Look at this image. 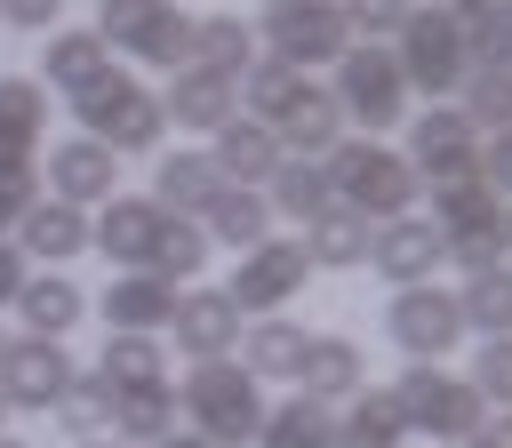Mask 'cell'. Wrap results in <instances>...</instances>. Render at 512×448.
I'll use <instances>...</instances> for the list:
<instances>
[{
	"label": "cell",
	"mask_w": 512,
	"mask_h": 448,
	"mask_svg": "<svg viewBox=\"0 0 512 448\" xmlns=\"http://www.w3.org/2000/svg\"><path fill=\"white\" fill-rule=\"evenodd\" d=\"M88 248L112 264V272H152L168 288H192L208 272V232L192 216H168L152 192H112L96 216H88Z\"/></svg>",
	"instance_id": "cell-1"
},
{
	"label": "cell",
	"mask_w": 512,
	"mask_h": 448,
	"mask_svg": "<svg viewBox=\"0 0 512 448\" xmlns=\"http://www.w3.org/2000/svg\"><path fill=\"white\" fill-rule=\"evenodd\" d=\"M264 384L240 368V360H184V384H176V432H200L216 448H248L256 424H264Z\"/></svg>",
	"instance_id": "cell-2"
},
{
	"label": "cell",
	"mask_w": 512,
	"mask_h": 448,
	"mask_svg": "<svg viewBox=\"0 0 512 448\" xmlns=\"http://www.w3.org/2000/svg\"><path fill=\"white\" fill-rule=\"evenodd\" d=\"M320 168H328V184H336V208H352V216H368V224H392V216H416V200H424V176L400 160V144H384V136H344L336 152H320Z\"/></svg>",
	"instance_id": "cell-3"
},
{
	"label": "cell",
	"mask_w": 512,
	"mask_h": 448,
	"mask_svg": "<svg viewBox=\"0 0 512 448\" xmlns=\"http://www.w3.org/2000/svg\"><path fill=\"white\" fill-rule=\"evenodd\" d=\"M64 112L80 120V136H96V144H104V152H120V160H152V152L168 144L160 88H152V80H136V72H120V64H112L96 88H80Z\"/></svg>",
	"instance_id": "cell-4"
},
{
	"label": "cell",
	"mask_w": 512,
	"mask_h": 448,
	"mask_svg": "<svg viewBox=\"0 0 512 448\" xmlns=\"http://www.w3.org/2000/svg\"><path fill=\"white\" fill-rule=\"evenodd\" d=\"M328 104L344 112V136H384L416 112L408 80H400V56L392 40H352L336 64H328Z\"/></svg>",
	"instance_id": "cell-5"
},
{
	"label": "cell",
	"mask_w": 512,
	"mask_h": 448,
	"mask_svg": "<svg viewBox=\"0 0 512 448\" xmlns=\"http://www.w3.org/2000/svg\"><path fill=\"white\" fill-rule=\"evenodd\" d=\"M392 56H400L408 96H424V104H456V88L472 72V40H464V24L440 0H416L408 8V24L392 32Z\"/></svg>",
	"instance_id": "cell-6"
},
{
	"label": "cell",
	"mask_w": 512,
	"mask_h": 448,
	"mask_svg": "<svg viewBox=\"0 0 512 448\" xmlns=\"http://www.w3.org/2000/svg\"><path fill=\"white\" fill-rule=\"evenodd\" d=\"M392 408H400L408 440H432V448H456V440H472V432L496 416V408H488L464 376H448L440 360H408L400 384H392Z\"/></svg>",
	"instance_id": "cell-7"
},
{
	"label": "cell",
	"mask_w": 512,
	"mask_h": 448,
	"mask_svg": "<svg viewBox=\"0 0 512 448\" xmlns=\"http://www.w3.org/2000/svg\"><path fill=\"white\" fill-rule=\"evenodd\" d=\"M248 32H256V56L288 64V72H304V80L352 48V32H344L336 0H272V8L248 24Z\"/></svg>",
	"instance_id": "cell-8"
},
{
	"label": "cell",
	"mask_w": 512,
	"mask_h": 448,
	"mask_svg": "<svg viewBox=\"0 0 512 448\" xmlns=\"http://www.w3.org/2000/svg\"><path fill=\"white\" fill-rule=\"evenodd\" d=\"M88 32L104 48H120L128 64H144V72H176L192 16H184V0H96V24Z\"/></svg>",
	"instance_id": "cell-9"
},
{
	"label": "cell",
	"mask_w": 512,
	"mask_h": 448,
	"mask_svg": "<svg viewBox=\"0 0 512 448\" xmlns=\"http://www.w3.org/2000/svg\"><path fill=\"white\" fill-rule=\"evenodd\" d=\"M384 344L400 360H448L464 344V320H456V288L440 280H416V288H392L384 296Z\"/></svg>",
	"instance_id": "cell-10"
},
{
	"label": "cell",
	"mask_w": 512,
	"mask_h": 448,
	"mask_svg": "<svg viewBox=\"0 0 512 448\" xmlns=\"http://www.w3.org/2000/svg\"><path fill=\"white\" fill-rule=\"evenodd\" d=\"M304 280H312V256H304V240L296 232H272V240H256L240 264H232V280H224V296L240 304V320L256 312H288V296H304Z\"/></svg>",
	"instance_id": "cell-11"
},
{
	"label": "cell",
	"mask_w": 512,
	"mask_h": 448,
	"mask_svg": "<svg viewBox=\"0 0 512 448\" xmlns=\"http://www.w3.org/2000/svg\"><path fill=\"white\" fill-rule=\"evenodd\" d=\"M400 128H408L400 160H408L424 184H456V176H480V128H472L456 104H424V112H408Z\"/></svg>",
	"instance_id": "cell-12"
},
{
	"label": "cell",
	"mask_w": 512,
	"mask_h": 448,
	"mask_svg": "<svg viewBox=\"0 0 512 448\" xmlns=\"http://www.w3.org/2000/svg\"><path fill=\"white\" fill-rule=\"evenodd\" d=\"M40 176H48V200H64V208H104L112 192H120V152H104L96 136H56L48 152H40Z\"/></svg>",
	"instance_id": "cell-13"
},
{
	"label": "cell",
	"mask_w": 512,
	"mask_h": 448,
	"mask_svg": "<svg viewBox=\"0 0 512 448\" xmlns=\"http://www.w3.org/2000/svg\"><path fill=\"white\" fill-rule=\"evenodd\" d=\"M240 304L224 296V288H208V280H192V288H176V312H168V344L184 352V360H232L240 352Z\"/></svg>",
	"instance_id": "cell-14"
},
{
	"label": "cell",
	"mask_w": 512,
	"mask_h": 448,
	"mask_svg": "<svg viewBox=\"0 0 512 448\" xmlns=\"http://www.w3.org/2000/svg\"><path fill=\"white\" fill-rule=\"evenodd\" d=\"M80 360L48 336H8L0 344V408H56L72 392Z\"/></svg>",
	"instance_id": "cell-15"
},
{
	"label": "cell",
	"mask_w": 512,
	"mask_h": 448,
	"mask_svg": "<svg viewBox=\"0 0 512 448\" xmlns=\"http://www.w3.org/2000/svg\"><path fill=\"white\" fill-rule=\"evenodd\" d=\"M432 192V208H424V224L456 248V240H504V192L488 184V176H456V184H424Z\"/></svg>",
	"instance_id": "cell-16"
},
{
	"label": "cell",
	"mask_w": 512,
	"mask_h": 448,
	"mask_svg": "<svg viewBox=\"0 0 512 448\" xmlns=\"http://www.w3.org/2000/svg\"><path fill=\"white\" fill-rule=\"evenodd\" d=\"M440 256H448V240H440L424 216H392V224H376V232H368V264H376V280H384V288L440 280Z\"/></svg>",
	"instance_id": "cell-17"
},
{
	"label": "cell",
	"mask_w": 512,
	"mask_h": 448,
	"mask_svg": "<svg viewBox=\"0 0 512 448\" xmlns=\"http://www.w3.org/2000/svg\"><path fill=\"white\" fill-rule=\"evenodd\" d=\"M160 112H168V128H184V136H216L224 120H240V80L176 64L168 88H160Z\"/></svg>",
	"instance_id": "cell-18"
},
{
	"label": "cell",
	"mask_w": 512,
	"mask_h": 448,
	"mask_svg": "<svg viewBox=\"0 0 512 448\" xmlns=\"http://www.w3.org/2000/svg\"><path fill=\"white\" fill-rule=\"evenodd\" d=\"M48 152V88L32 72H0V168H40Z\"/></svg>",
	"instance_id": "cell-19"
},
{
	"label": "cell",
	"mask_w": 512,
	"mask_h": 448,
	"mask_svg": "<svg viewBox=\"0 0 512 448\" xmlns=\"http://www.w3.org/2000/svg\"><path fill=\"white\" fill-rule=\"evenodd\" d=\"M8 240L24 248V264H40V272H64L72 256H88V208H64V200H48V192H40Z\"/></svg>",
	"instance_id": "cell-20"
},
{
	"label": "cell",
	"mask_w": 512,
	"mask_h": 448,
	"mask_svg": "<svg viewBox=\"0 0 512 448\" xmlns=\"http://www.w3.org/2000/svg\"><path fill=\"white\" fill-rule=\"evenodd\" d=\"M88 312H96L112 336H160L168 312H176V288L152 280V272H112V288L88 296Z\"/></svg>",
	"instance_id": "cell-21"
},
{
	"label": "cell",
	"mask_w": 512,
	"mask_h": 448,
	"mask_svg": "<svg viewBox=\"0 0 512 448\" xmlns=\"http://www.w3.org/2000/svg\"><path fill=\"white\" fill-rule=\"evenodd\" d=\"M104 72H112V48H104L88 24H56V32L40 40V72H32V80H40V88H56V96L72 104V96H80V88H96Z\"/></svg>",
	"instance_id": "cell-22"
},
{
	"label": "cell",
	"mask_w": 512,
	"mask_h": 448,
	"mask_svg": "<svg viewBox=\"0 0 512 448\" xmlns=\"http://www.w3.org/2000/svg\"><path fill=\"white\" fill-rule=\"evenodd\" d=\"M8 312L24 320V336L64 344V336L88 320V288H80L72 272H24V288H16V304H8Z\"/></svg>",
	"instance_id": "cell-23"
},
{
	"label": "cell",
	"mask_w": 512,
	"mask_h": 448,
	"mask_svg": "<svg viewBox=\"0 0 512 448\" xmlns=\"http://www.w3.org/2000/svg\"><path fill=\"white\" fill-rule=\"evenodd\" d=\"M360 384H368V352H360L352 336H336V328H328V336H312V344H304V368H296V392H304V400L344 408Z\"/></svg>",
	"instance_id": "cell-24"
},
{
	"label": "cell",
	"mask_w": 512,
	"mask_h": 448,
	"mask_svg": "<svg viewBox=\"0 0 512 448\" xmlns=\"http://www.w3.org/2000/svg\"><path fill=\"white\" fill-rule=\"evenodd\" d=\"M208 160H216V176H224V184L264 192V176H272L288 152H280V136H272L264 120H248V112H240V120H224V128L208 136Z\"/></svg>",
	"instance_id": "cell-25"
},
{
	"label": "cell",
	"mask_w": 512,
	"mask_h": 448,
	"mask_svg": "<svg viewBox=\"0 0 512 448\" xmlns=\"http://www.w3.org/2000/svg\"><path fill=\"white\" fill-rule=\"evenodd\" d=\"M216 192H224V176H216L208 152H192V144H160V152H152V200H160L168 216H200Z\"/></svg>",
	"instance_id": "cell-26"
},
{
	"label": "cell",
	"mask_w": 512,
	"mask_h": 448,
	"mask_svg": "<svg viewBox=\"0 0 512 448\" xmlns=\"http://www.w3.org/2000/svg\"><path fill=\"white\" fill-rule=\"evenodd\" d=\"M304 344H312V328H296L288 312H264V320H248V328H240V352H232V360H240L256 384H296Z\"/></svg>",
	"instance_id": "cell-27"
},
{
	"label": "cell",
	"mask_w": 512,
	"mask_h": 448,
	"mask_svg": "<svg viewBox=\"0 0 512 448\" xmlns=\"http://www.w3.org/2000/svg\"><path fill=\"white\" fill-rule=\"evenodd\" d=\"M192 224L208 232V248H232V256H248L256 240H272V208H264V192H248V184H224Z\"/></svg>",
	"instance_id": "cell-28"
},
{
	"label": "cell",
	"mask_w": 512,
	"mask_h": 448,
	"mask_svg": "<svg viewBox=\"0 0 512 448\" xmlns=\"http://www.w3.org/2000/svg\"><path fill=\"white\" fill-rule=\"evenodd\" d=\"M104 432L120 448H152L176 432V384H144V392H104Z\"/></svg>",
	"instance_id": "cell-29"
},
{
	"label": "cell",
	"mask_w": 512,
	"mask_h": 448,
	"mask_svg": "<svg viewBox=\"0 0 512 448\" xmlns=\"http://www.w3.org/2000/svg\"><path fill=\"white\" fill-rule=\"evenodd\" d=\"M184 64H192V72H224V80H240V72L256 64V32H248V16H192V32H184Z\"/></svg>",
	"instance_id": "cell-30"
},
{
	"label": "cell",
	"mask_w": 512,
	"mask_h": 448,
	"mask_svg": "<svg viewBox=\"0 0 512 448\" xmlns=\"http://www.w3.org/2000/svg\"><path fill=\"white\" fill-rule=\"evenodd\" d=\"M368 216H352V208H320L296 240H304V256H312V272H360L368 264Z\"/></svg>",
	"instance_id": "cell-31"
},
{
	"label": "cell",
	"mask_w": 512,
	"mask_h": 448,
	"mask_svg": "<svg viewBox=\"0 0 512 448\" xmlns=\"http://www.w3.org/2000/svg\"><path fill=\"white\" fill-rule=\"evenodd\" d=\"M264 208H272V224H280V216H288V224H312L320 208H336V184H328L320 160H280V168L264 176Z\"/></svg>",
	"instance_id": "cell-32"
},
{
	"label": "cell",
	"mask_w": 512,
	"mask_h": 448,
	"mask_svg": "<svg viewBox=\"0 0 512 448\" xmlns=\"http://www.w3.org/2000/svg\"><path fill=\"white\" fill-rule=\"evenodd\" d=\"M328 448H408V424H400L392 392L360 384V392L336 408V440H328Z\"/></svg>",
	"instance_id": "cell-33"
},
{
	"label": "cell",
	"mask_w": 512,
	"mask_h": 448,
	"mask_svg": "<svg viewBox=\"0 0 512 448\" xmlns=\"http://www.w3.org/2000/svg\"><path fill=\"white\" fill-rule=\"evenodd\" d=\"M88 376L104 392H144V384H168V352H160V336H104Z\"/></svg>",
	"instance_id": "cell-34"
},
{
	"label": "cell",
	"mask_w": 512,
	"mask_h": 448,
	"mask_svg": "<svg viewBox=\"0 0 512 448\" xmlns=\"http://www.w3.org/2000/svg\"><path fill=\"white\" fill-rule=\"evenodd\" d=\"M304 96H312V80H304V72H288V64H272V56H256V64L240 72V112H248V120H264V128H280Z\"/></svg>",
	"instance_id": "cell-35"
},
{
	"label": "cell",
	"mask_w": 512,
	"mask_h": 448,
	"mask_svg": "<svg viewBox=\"0 0 512 448\" xmlns=\"http://www.w3.org/2000/svg\"><path fill=\"white\" fill-rule=\"evenodd\" d=\"M272 136H280V152H288V160H320V152H336V144H344V112H336V104H328V88L312 80V96H304Z\"/></svg>",
	"instance_id": "cell-36"
},
{
	"label": "cell",
	"mask_w": 512,
	"mask_h": 448,
	"mask_svg": "<svg viewBox=\"0 0 512 448\" xmlns=\"http://www.w3.org/2000/svg\"><path fill=\"white\" fill-rule=\"evenodd\" d=\"M336 440V408H320V400H280V408H264V424H256V440L248 448H328Z\"/></svg>",
	"instance_id": "cell-37"
},
{
	"label": "cell",
	"mask_w": 512,
	"mask_h": 448,
	"mask_svg": "<svg viewBox=\"0 0 512 448\" xmlns=\"http://www.w3.org/2000/svg\"><path fill=\"white\" fill-rule=\"evenodd\" d=\"M456 112L480 128V136H504V112H512V72L504 64H472L464 88H456Z\"/></svg>",
	"instance_id": "cell-38"
},
{
	"label": "cell",
	"mask_w": 512,
	"mask_h": 448,
	"mask_svg": "<svg viewBox=\"0 0 512 448\" xmlns=\"http://www.w3.org/2000/svg\"><path fill=\"white\" fill-rule=\"evenodd\" d=\"M456 320H464V336H512V280L496 272V280H464L456 288Z\"/></svg>",
	"instance_id": "cell-39"
},
{
	"label": "cell",
	"mask_w": 512,
	"mask_h": 448,
	"mask_svg": "<svg viewBox=\"0 0 512 448\" xmlns=\"http://www.w3.org/2000/svg\"><path fill=\"white\" fill-rule=\"evenodd\" d=\"M464 40H472V64H504V32H512V0H440Z\"/></svg>",
	"instance_id": "cell-40"
},
{
	"label": "cell",
	"mask_w": 512,
	"mask_h": 448,
	"mask_svg": "<svg viewBox=\"0 0 512 448\" xmlns=\"http://www.w3.org/2000/svg\"><path fill=\"white\" fill-rule=\"evenodd\" d=\"M48 416H56V432H72V440H96V432H104V384L80 368V376H72V392H64Z\"/></svg>",
	"instance_id": "cell-41"
},
{
	"label": "cell",
	"mask_w": 512,
	"mask_h": 448,
	"mask_svg": "<svg viewBox=\"0 0 512 448\" xmlns=\"http://www.w3.org/2000/svg\"><path fill=\"white\" fill-rule=\"evenodd\" d=\"M464 384H472L488 408H496V400H512V336H480V352H472Z\"/></svg>",
	"instance_id": "cell-42"
},
{
	"label": "cell",
	"mask_w": 512,
	"mask_h": 448,
	"mask_svg": "<svg viewBox=\"0 0 512 448\" xmlns=\"http://www.w3.org/2000/svg\"><path fill=\"white\" fill-rule=\"evenodd\" d=\"M408 8H416V0H336V16H344L352 40H392V32L408 24Z\"/></svg>",
	"instance_id": "cell-43"
},
{
	"label": "cell",
	"mask_w": 512,
	"mask_h": 448,
	"mask_svg": "<svg viewBox=\"0 0 512 448\" xmlns=\"http://www.w3.org/2000/svg\"><path fill=\"white\" fill-rule=\"evenodd\" d=\"M32 200H40V168H0V240L24 224Z\"/></svg>",
	"instance_id": "cell-44"
},
{
	"label": "cell",
	"mask_w": 512,
	"mask_h": 448,
	"mask_svg": "<svg viewBox=\"0 0 512 448\" xmlns=\"http://www.w3.org/2000/svg\"><path fill=\"white\" fill-rule=\"evenodd\" d=\"M440 264H456L464 280H496V272H504V240H456Z\"/></svg>",
	"instance_id": "cell-45"
},
{
	"label": "cell",
	"mask_w": 512,
	"mask_h": 448,
	"mask_svg": "<svg viewBox=\"0 0 512 448\" xmlns=\"http://www.w3.org/2000/svg\"><path fill=\"white\" fill-rule=\"evenodd\" d=\"M0 24L8 32H56L64 24V0H0Z\"/></svg>",
	"instance_id": "cell-46"
},
{
	"label": "cell",
	"mask_w": 512,
	"mask_h": 448,
	"mask_svg": "<svg viewBox=\"0 0 512 448\" xmlns=\"http://www.w3.org/2000/svg\"><path fill=\"white\" fill-rule=\"evenodd\" d=\"M24 272H32V264H24V248H16V240H0V312L16 304V288H24Z\"/></svg>",
	"instance_id": "cell-47"
},
{
	"label": "cell",
	"mask_w": 512,
	"mask_h": 448,
	"mask_svg": "<svg viewBox=\"0 0 512 448\" xmlns=\"http://www.w3.org/2000/svg\"><path fill=\"white\" fill-rule=\"evenodd\" d=\"M456 448H512V440H504V424H496V416H488V424H480V432H472V440H456Z\"/></svg>",
	"instance_id": "cell-48"
},
{
	"label": "cell",
	"mask_w": 512,
	"mask_h": 448,
	"mask_svg": "<svg viewBox=\"0 0 512 448\" xmlns=\"http://www.w3.org/2000/svg\"><path fill=\"white\" fill-rule=\"evenodd\" d=\"M152 448H216V440H200V432H168V440H152Z\"/></svg>",
	"instance_id": "cell-49"
},
{
	"label": "cell",
	"mask_w": 512,
	"mask_h": 448,
	"mask_svg": "<svg viewBox=\"0 0 512 448\" xmlns=\"http://www.w3.org/2000/svg\"><path fill=\"white\" fill-rule=\"evenodd\" d=\"M0 448H32V440H16V432H0Z\"/></svg>",
	"instance_id": "cell-50"
},
{
	"label": "cell",
	"mask_w": 512,
	"mask_h": 448,
	"mask_svg": "<svg viewBox=\"0 0 512 448\" xmlns=\"http://www.w3.org/2000/svg\"><path fill=\"white\" fill-rule=\"evenodd\" d=\"M80 448H120V440H80Z\"/></svg>",
	"instance_id": "cell-51"
},
{
	"label": "cell",
	"mask_w": 512,
	"mask_h": 448,
	"mask_svg": "<svg viewBox=\"0 0 512 448\" xmlns=\"http://www.w3.org/2000/svg\"><path fill=\"white\" fill-rule=\"evenodd\" d=\"M256 8H272V0H256Z\"/></svg>",
	"instance_id": "cell-52"
},
{
	"label": "cell",
	"mask_w": 512,
	"mask_h": 448,
	"mask_svg": "<svg viewBox=\"0 0 512 448\" xmlns=\"http://www.w3.org/2000/svg\"><path fill=\"white\" fill-rule=\"evenodd\" d=\"M0 424H8V408H0Z\"/></svg>",
	"instance_id": "cell-53"
},
{
	"label": "cell",
	"mask_w": 512,
	"mask_h": 448,
	"mask_svg": "<svg viewBox=\"0 0 512 448\" xmlns=\"http://www.w3.org/2000/svg\"><path fill=\"white\" fill-rule=\"evenodd\" d=\"M0 344H8V336H0Z\"/></svg>",
	"instance_id": "cell-54"
}]
</instances>
